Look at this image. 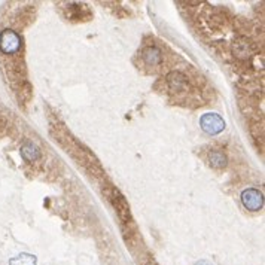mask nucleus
I'll return each instance as SVG.
<instances>
[{"mask_svg": "<svg viewBox=\"0 0 265 265\" xmlns=\"http://www.w3.org/2000/svg\"><path fill=\"white\" fill-rule=\"evenodd\" d=\"M23 46V39L15 30L6 29L0 33V51L5 55H15Z\"/></svg>", "mask_w": 265, "mask_h": 265, "instance_id": "obj_1", "label": "nucleus"}, {"mask_svg": "<svg viewBox=\"0 0 265 265\" xmlns=\"http://www.w3.org/2000/svg\"><path fill=\"white\" fill-rule=\"evenodd\" d=\"M142 58H143V61H145L146 66L154 67L161 64V61H163V54H161V51H160L158 48L149 46V48H146V49L143 51Z\"/></svg>", "mask_w": 265, "mask_h": 265, "instance_id": "obj_5", "label": "nucleus"}, {"mask_svg": "<svg viewBox=\"0 0 265 265\" xmlns=\"http://www.w3.org/2000/svg\"><path fill=\"white\" fill-rule=\"evenodd\" d=\"M200 125L203 131L215 136L225 130V121L218 115V113H206L200 119Z\"/></svg>", "mask_w": 265, "mask_h": 265, "instance_id": "obj_3", "label": "nucleus"}, {"mask_svg": "<svg viewBox=\"0 0 265 265\" xmlns=\"http://www.w3.org/2000/svg\"><path fill=\"white\" fill-rule=\"evenodd\" d=\"M9 265H36V256L29 253H21L9 261Z\"/></svg>", "mask_w": 265, "mask_h": 265, "instance_id": "obj_9", "label": "nucleus"}, {"mask_svg": "<svg viewBox=\"0 0 265 265\" xmlns=\"http://www.w3.org/2000/svg\"><path fill=\"white\" fill-rule=\"evenodd\" d=\"M167 84H168V88L171 91H185L186 90V78L179 73V72H173L167 76Z\"/></svg>", "mask_w": 265, "mask_h": 265, "instance_id": "obj_6", "label": "nucleus"}, {"mask_svg": "<svg viewBox=\"0 0 265 265\" xmlns=\"http://www.w3.org/2000/svg\"><path fill=\"white\" fill-rule=\"evenodd\" d=\"M107 198L110 201V204L115 207L119 219L122 221V224H130L131 222V218H130V206L127 203L125 197L118 191V189H110L107 192Z\"/></svg>", "mask_w": 265, "mask_h": 265, "instance_id": "obj_2", "label": "nucleus"}, {"mask_svg": "<svg viewBox=\"0 0 265 265\" xmlns=\"http://www.w3.org/2000/svg\"><path fill=\"white\" fill-rule=\"evenodd\" d=\"M195 265H213L212 262H209V261H200V262H197Z\"/></svg>", "mask_w": 265, "mask_h": 265, "instance_id": "obj_10", "label": "nucleus"}, {"mask_svg": "<svg viewBox=\"0 0 265 265\" xmlns=\"http://www.w3.org/2000/svg\"><path fill=\"white\" fill-rule=\"evenodd\" d=\"M209 163L213 168H224L227 166V155L221 151H213L209 155Z\"/></svg>", "mask_w": 265, "mask_h": 265, "instance_id": "obj_8", "label": "nucleus"}, {"mask_svg": "<svg viewBox=\"0 0 265 265\" xmlns=\"http://www.w3.org/2000/svg\"><path fill=\"white\" fill-rule=\"evenodd\" d=\"M241 203H243V206H244L247 210H250V212H258V210H261L262 206H264V197H262V194H261L258 189L250 188V189L243 191V194H241Z\"/></svg>", "mask_w": 265, "mask_h": 265, "instance_id": "obj_4", "label": "nucleus"}, {"mask_svg": "<svg viewBox=\"0 0 265 265\" xmlns=\"http://www.w3.org/2000/svg\"><path fill=\"white\" fill-rule=\"evenodd\" d=\"M21 157L26 160V161H36V160H39L40 158V151H39V148L34 145L33 142H27V143H24L23 145V148H21Z\"/></svg>", "mask_w": 265, "mask_h": 265, "instance_id": "obj_7", "label": "nucleus"}]
</instances>
